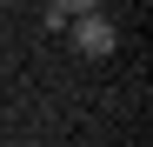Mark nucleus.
Segmentation results:
<instances>
[{
    "label": "nucleus",
    "instance_id": "obj_2",
    "mask_svg": "<svg viewBox=\"0 0 153 147\" xmlns=\"http://www.w3.org/2000/svg\"><path fill=\"white\" fill-rule=\"evenodd\" d=\"M93 7H100V0H53V14H47V20L60 27V20H73V14H93Z\"/></svg>",
    "mask_w": 153,
    "mask_h": 147
},
{
    "label": "nucleus",
    "instance_id": "obj_1",
    "mask_svg": "<svg viewBox=\"0 0 153 147\" xmlns=\"http://www.w3.org/2000/svg\"><path fill=\"white\" fill-rule=\"evenodd\" d=\"M73 47H80L87 60H100V54H113V47H120V34H113V20L93 7V14H73Z\"/></svg>",
    "mask_w": 153,
    "mask_h": 147
}]
</instances>
